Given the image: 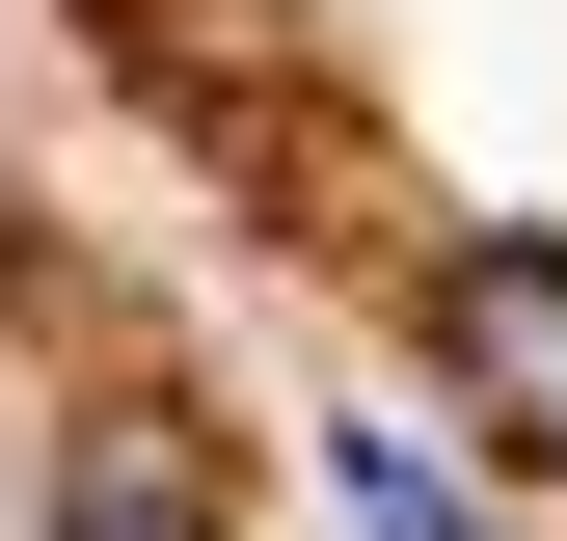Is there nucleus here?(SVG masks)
<instances>
[{
	"label": "nucleus",
	"mask_w": 567,
	"mask_h": 541,
	"mask_svg": "<svg viewBox=\"0 0 567 541\" xmlns=\"http://www.w3.org/2000/svg\"><path fill=\"white\" fill-rule=\"evenodd\" d=\"M433 353H460V406L514 460H567V244H460L433 270Z\"/></svg>",
	"instance_id": "1"
},
{
	"label": "nucleus",
	"mask_w": 567,
	"mask_h": 541,
	"mask_svg": "<svg viewBox=\"0 0 567 541\" xmlns=\"http://www.w3.org/2000/svg\"><path fill=\"white\" fill-rule=\"evenodd\" d=\"M28 541H217V488H163V460H82V488H54Z\"/></svg>",
	"instance_id": "2"
},
{
	"label": "nucleus",
	"mask_w": 567,
	"mask_h": 541,
	"mask_svg": "<svg viewBox=\"0 0 567 541\" xmlns=\"http://www.w3.org/2000/svg\"><path fill=\"white\" fill-rule=\"evenodd\" d=\"M351 514H379V541H433V488H405V460H379V433H351Z\"/></svg>",
	"instance_id": "3"
}]
</instances>
